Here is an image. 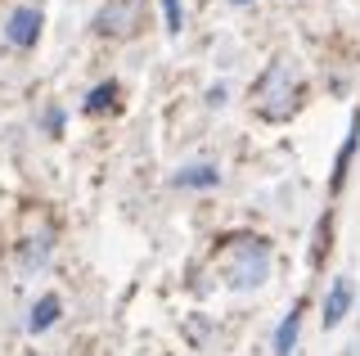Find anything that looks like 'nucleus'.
<instances>
[{"mask_svg":"<svg viewBox=\"0 0 360 356\" xmlns=\"http://www.w3.org/2000/svg\"><path fill=\"white\" fill-rule=\"evenodd\" d=\"M59 311H63V303H59L54 293H45L41 303L32 307V320H27V329H32V333H45V329L54 325V320H59Z\"/></svg>","mask_w":360,"mask_h":356,"instance_id":"nucleus-7","label":"nucleus"},{"mask_svg":"<svg viewBox=\"0 0 360 356\" xmlns=\"http://www.w3.org/2000/svg\"><path fill=\"white\" fill-rule=\"evenodd\" d=\"M162 14H167V32L185 27V9H180V0H162Z\"/></svg>","mask_w":360,"mask_h":356,"instance_id":"nucleus-12","label":"nucleus"},{"mask_svg":"<svg viewBox=\"0 0 360 356\" xmlns=\"http://www.w3.org/2000/svg\"><path fill=\"white\" fill-rule=\"evenodd\" d=\"M297 325H302V307H292L288 316H284V325H279V333H275V352L279 356L292 352V343H297Z\"/></svg>","mask_w":360,"mask_h":356,"instance_id":"nucleus-8","label":"nucleus"},{"mask_svg":"<svg viewBox=\"0 0 360 356\" xmlns=\"http://www.w3.org/2000/svg\"><path fill=\"white\" fill-rule=\"evenodd\" d=\"M112 99H117V86H112V82L95 86V91L86 95V113H104V108H112Z\"/></svg>","mask_w":360,"mask_h":356,"instance_id":"nucleus-11","label":"nucleus"},{"mask_svg":"<svg viewBox=\"0 0 360 356\" xmlns=\"http://www.w3.org/2000/svg\"><path fill=\"white\" fill-rule=\"evenodd\" d=\"M356 144H360V117L352 122V136H347V144H342V149H338V167H333V190H338V185H342V176H347V163H352Z\"/></svg>","mask_w":360,"mask_h":356,"instance_id":"nucleus-10","label":"nucleus"},{"mask_svg":"<svg viewBox=\"0 0 360 356\" xmlns=\"http://www.w3.org/2000/svg\"><path fill=\"white\" fill-rule=\"evenodd\" d=\"M221 271H225V280H230L234 288H257V284H266V275H270V248H266V239H257V235H234V239H225V248H221Z\"/></svg>","mask_w":360,"mask_h":356,"instance_id":"nucleus-1","label":"nucleus"},{"mask_svg":"<svg viewBox=\"0 0 360 356\" xmlns=\"http://www.w3.org/2000/svg\"><path fill=\"white\" fill-rule=\"evenodd\" d=\"M5 37H9V46H18V50H32L37 46V37H41V14L37 9H14L9 14V23H5Z\"/></svg>","mask_w":360,"mask_h":356,"instance_id":"nucleus-4","label":"nucleus"},{"mask_svg":"<svg viewBox=\"0 0 360 356\" xmlns=\"http://www.w3.org/2000/svg\"><path fill=\"white\" fill-rule=\"evenodd\" d=\"M217 181H221V172H217V167H207V163L176 172V185H180V190H212Z\"/></svg>","mask_w":360,"mask_h":356,"instance_id":"nucleus-6","label":"nucleus"},{"mask_svg":"<svg viewBox=\"0 0 360 356\" xmlns=\"http://www.w3.org/2000/svg\"><path fill=\"white\" fill-rule=\"evenodd\" d=\"M347 307H352V280L338 275V280L329 284V293H324V329H333L338 320L347 316Z\"/></svg>","mask_w":360,"mask_h":356,"instance_id":"nucleus-5","label":"nucleus"},{"mask_svg":"<svg viewBox=\"0 0 360 356\" xmlns=\"http://www.w3.org/2000/svg\"><path fill=\"white\" fill-rule=\"evenodd\" d=\"M135 27H140V0H108L95 18V32L104 37H131Z\"/></svg>","mask_w":360,"mask_h":356,"instance_id":"nucleus-3","label":"nucleus"},{"mask_svg":"<svg viewBox=\"0 0 360 356\" xmlns=\"http://www.w3.org/2000/svg\"><path fill=\"white\" fill-rule=\"evenodd\" d=\"M230 5H248V0H230Z\"/></svg>","mask_w":360,"mask_h":356,"instance_id":"nucleus-13","label":"nucleus"},{"mask_svg":"<svg viewBox=\"0 0 360 356\" xmlns=\"http://www.w3.org/2000/svg\"><path fill=\"white\" fill-rule=\"evenodd\" d=\"M252 108H257L266 122H284L292 108H297V72H292L288 59H275L262 77H257V86H252Z\"/></svg>","mask_w":360,"mask_h":356,"instance_id":"nucleus-2","label":"nucleus"},{"mask_svg":"<svg viewBox=\"0 0 360 356\" xmlns=\"http://www.w3.org/2000/svg\"><path fill=\"white\" fill-rule=\"evenodd\" d=\"M45 262H50V230H41V239L22 243V266H27V271H37Z\"/></svg>","mask_w":360,"mask_h":356,"instance_id":"nucleus-9","label":"nucleus"}]
</instances>
